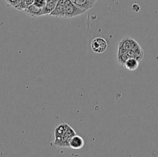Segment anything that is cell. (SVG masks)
<instances>
[{
  "label": "cell",
  "instance_id": "8992f818",
  "mask_svg": "<svg viewBox=\"0 0 158 157\" xmlns=\"http://www.w3.org/2000/svg\"><path fill=\"white\" fill-rule=\"evenodd\" d=\"M68 126H69V125H68L67 123H63L58 125V126L56 127L55 130H54V138H55V139H54L53 142L59 141V140L64 135L66 130H67Z\"/></svg>",
  "mask_w": 158,
  "mask_h": 157
},
{
  "label": "cell",
  "instance_id": "4fadbf2b",
  "mask_svg": "<svg viewBox=\"0 0 158 157\" xmlns=\"http://www.w3.org/2000/svg\"><path fill=\"white\" fill-rule=\"evenodd\" d=\"M20 0H4L5 3L8 6H10V7H15L17 4L19 2Z\"/></svg>",
  "mask_w": 158,
  "mask_h": 157
},
{
  "label": "cell",
  "instance_id": "5bb4252c",
  "mask_svg": "<svg viewBox=\"0 0 158 157\" xmlns=\"http://www.w3.org/2000/svg\"><path fill=\"white\" fill-rule=\"evenodd\" d=\"M89 1L93 2H94V3H96V2H97V0H89Z\"/></svg>",
  "mask_w": 158,
  "mask_h": 157
},
{
  "label": "cell",
  "instance_id": "6da1fadb",
  "mask_svg": "<svg viewBox=\"0 0 158 157\" xmlns=\"http://www.w3.org/2000/svg\"><path fill=\"white\" fill-rule=\"evenodd\" d=\"M137 45H139V43L134 38L131 37H125L119 42L118 48H117V55H120L129 50H132Z\"/></svg>",
  "mask_w": 158,
  "mask_h": 157
},
{
  "label": "cell",
  "instance_id": "52a82bcc",
  "mask_svg": "<svg viewBox=\"0 0 158 157\" xmlns=\"http://www.w3.org/2000/svg\"><path fill=\"white\" fill-rule=\"evenodd\" d=\"M84 139L80 135H75L69 141V148L73 149H80L84 146Z\"/></svg>",
  "mask_w": 158,
  "mask_h": 157
},
{
  "label": "cell",
  "instance_id": "3957f363",
  "mask_svg": "<svg viewBox=\"0 0 158 157\" xmlns=\"http://www.w3.org/2000/svg\"><path fill=\"white\" fill-rule=\"evenodd\" d=\"M84 11L76 6L71 0H67L65 6V18H71L84 13Z\"/></svg>",
  "mask_w": 158,
  "mask_h": 157
},
{
  "label": "cell",
  "instance_id": "277c9868",
  "mask_svg": "<svg viewBox=\"0 0 158 157\" xmlns=\"http://www.w3.org/2000/svg\"><path fill=\"white\" fill-rule=\"evenodd\" d=\"M75 135H77L75 130L69 125L64 135L59 141L53 142V145L59 147H69V141Z\"/></svg>",
  "mask_w": 158,
  "mask_h": 157
},
{
  "label": "cell",
  "instance_id": "30bf717a",
  "mask_svg": "<svg viewBox=\"0 0 158 157\" xmlns=\"http://www.w3.org/2000/svg\"><path fill=\"white\" fill-rule=\"evenodd\" d=\"M140 62L134 58H130L123 64V66L129 71H135L139 67Z\"/></svg>",
  "mask_w": 158,
  "mask_h": 157
},
{
  "label": "cell",
  "instance_id": "5b68a950",
  "mask_svg": "<svg viewBox=\"0 0 158 157\" xmlns=\"http://www.w3.org/2000/svg\"><path fill=\"white\" fill-rule=\"evenodd\" d=\"M67 0H59L56 3L55 9L49 15L54 17H59V18H65V6Z\"/></svg>",
  "mask_w": 158,
  "mask_h": 157
},
{
  "label": "cell",
  "instance_id": "9c48e42d",
  "mask_svg": "<svg viewBox=\"0 0 158 157\" xmlns=\"http://www.w3.org/2000/svg\"><path fill=\"white\" fill-rule=\"evenodd\" d=\"M25 12H26L27 14H29V15H31L32 17H34V18H35V17L42 16V15H45L44 9H40V8L34 6L33 4L31 5V6H29V7L26 8Z\"/></svg>",
  "mask_w": 158,
  "mask_h": 157
},
{
  "label": "cell",
  "instance_id": "ba28073f",
  "mask_svg": "<svg viewBox=\"0 0 158 157\" xmlns=\"http://www.w3.org/2000/svg\"><path fill=\"white\" fill-rule=\"evenodd\" d=\"M71 2H73L77 6H78L80 9H81L82 10L84 11L85 12L89 9H92L95 5V3L89 0H71Z\"/></svg>",
  "mask_w": 158,
  "mask_h": 157
},
{
  "label": "cell",
  "instance_id": "8fae6325",
  "mask_svg": "<svg viewBox=\"0 0 158 157\" xmlns=\"http://www.w3.org/2000/svg\"><path fill=\"white\" fill-rule=\"evenodd\" d=\"M47 1L46 0H34L33 5L40 9H44L46 6Z\"/></svg>",
  "mask_w": 158,
  "mask_h": 157
},
{
  "label": "cell",
  "instance_id": "7a4b0ae2",
  "mask_svg": "<svg viewBox=\"0 0 158 157\" xmlns=\"http://www.w3.org/2000/svg\"><path fill=\"white\" fill-rule=\"evenodd\" d=\"M90 47L94 53L102 54L106 52V49H107V41L103 37H97L92 40Z\"/></svg>",
  "mask_w": 158,
  "mask_h": 157
},
{
  "label": "cell",
  "instance_id": "7c38bea8",
  "mask_svg": "<svg viewBox=\"0 0 158 157\" xmlns=\"http://www.w3.org/2000/svg\"><path fill=\"white\" fill-rule=\"evenodd\" d=\"M26 8H27V6H26V2H25V0H20L19 2L15 6V9H18V10L19 11H25L26 9Z\"/></svg>",
  "mask_w": 158,
  "mask_h": 157
}]
</instances>
